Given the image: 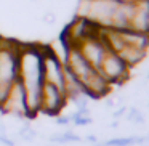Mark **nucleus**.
I'll return each mask as SVG.
<instances>
[{
  "label": "nucleus",
  "mask_w": 149,
  "mask_h": 146,
  "mask_svg": "<svg viewBox=\"0 0 149 146\" xmlns=\"http://www.w3.org/2000/svg\"><path fill=\"white\" fill-rule=\"evenodd\" d=\"M18 80L26 92L29 116L40 112V98L43 88V48L36 45L18 47Z\"/></svg>",
  "instance_id": "f257e3e1"
},
{
  "label": "nucleus",
  "mask_w": 149,
  "mask_h": 146,
  "mask_svg": "<svg viewBox=\"0 0 149 146\" xmlns=\"http://www.w3.org/2000/svg\"><path fill=\"white\" fill-rule=\"evenodd\" d=\"M63 63L77 77V80L84 87L85 93L90 98H103L109 93L111 90L109 82L100 74L98 69H95L84 58V55L75 45H69L68 43V53H66V58Z\"/></svg>",
  "instance_id": "f03ea898"
},
{
  "label": "nucleus",
  "mask_w": 149,
  "mask_h": 146,
  "mask_svg": "<svg viewBox=\"0 0 149 146\" xmlns=\"http://www.w3.org/2000/svg\"><path fill=\"white\" fill-rule=\"evenodd\" d=\"M18 80V45L0 43V104Z\"/></svg>",
  "instance_id": "7ed1b4c3"
},
{
  "label": "nucleus",
  "mask_w": 149,
  "mask_h": 146,
  "mask_svg": "<svg viewBox=\"0 0 149 146\" xmlns=\"http://www.w3.org/2000/svg\"><path fill=\"white\" fill-rule=\"evenodd\" d=\"M100 74L109 82V85H120L123 82L128 80L130 77V68L117 53H114L112 50L106 53V56L103 58L100 68H98Z\"/></svg>",
  "instance_id": "20e7f679"
},
{
  "label": "nucleus",
  "mask_w": 149,
  "mask_h": 146,
  "mask_svg": "<svg viewBox=\"0 0 149 146\" xmlns=\"http://www.w3.org/2000/svg\"><path fill=\"white\" fill-rule=\"evenodd\" d=\"M43 80L64 93V63L50 48H43Z\"/></svg>",
  "instance_id": "39448f33"
},
{
  "label": "nucleus",
  "mask_w": 149,
  "mask_h": 146,
  "mask_svg": "<svg viewBox=\"0 0 149 146\" xmlns=\"http://www.w3.org/2000/svg\"><path fill=\"white\" fill-rule=\"evenodd\" d=\"M0 111L10 116L19 117V119H26L29 116V109H27V101H26V92L24 87L19 80H16L13 84V87L10 88L7 98L3 100V103L0 104Z\"/></svg>",
  "instance_id": "423d86ee"
},
{
  "label": "nucleus",
  "mask_w": 149,
  "mask_h": 146,
  "mask_svg": "<svg viewBox=\"0 0 149 146\" xmlns=\"http://www.w3.org/2000/svg\"><path fill=\"white\" fill-rule=\"evenodd\" d=\"M68 103V98L61 90L50 84H43L42 98H40V112L47 116H58Z\"/></svg>",
  "instance_id": "0eeeda50"
},
{
  "label": "nucleus",
  "mask_w": 149,
  "mask_h": 146,
  "mask_svg": "<svg viewBox=\"0 0 149 146\" xmlns=\"http://www.w3.org/2000/svg\"><path fill=\"white\" fill-rule=\"evenodd\" d=\"M128 29L149 34V0H139L133 5Z\"/></svg>",
  "instance_id": "6e6552de"
},
{
  "label": "nucleus",
  "mask_w": 149,
  "mask_h": 146,
  "mask_svg": "<svg viewBox=\"0 0 149 146\" xmlns=\"http://www.w3.org/2000/svg\"><path fill=\"white\" fill-rule=\"evenodd\" d=\"M19 136H21L23 140H26V141H32V140L37 136V133L34 132V130L31 129V127H24V129H21Z\"/></svg>",
  "instance_id": "1a4fd4ad"
},
{
  "label": "nucleus",
  "mask_w": 149,
  "mask_h": 146,
  "mask_svg": "<svg viewBox=\"0 0 149 146\" xmlns=\"http://www.w3.org/2000/svg\"><path fill=\"white\" fill-rule=\"evenodd\" d=\"M72 120H71V117H59L58 119V124L59 125H69Z\"/></svg>",
  "instance_id": "9d476101"
}]
</instances>
